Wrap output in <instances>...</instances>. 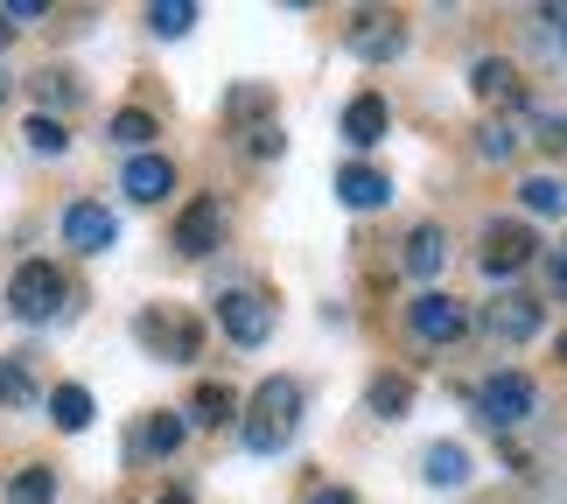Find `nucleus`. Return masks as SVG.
<instances>
[{"instance_id": "obj_16", "label": "nucleus", "mask_w": 567, "mask_h": 504, "mask_svg": "<svg viewBox=\"0 0 567 504\" xmlns=\"http://www.w3.org/2000/svg\"><path fill=\"white\" fill-rule=\"evenodd\" d=\"M470 84H476V99H491V105H518V99H526V84H518V71L505 56H484L470 71Z\"/></svg>"}, {"instance_id": "obj_25", "label": "nucleus", "mask_w": 567, "mask_h": 504, "mask_svg": "<svg viewBox=\"0 0 567 504\" xmlns=\"http://www.w3.org/2000/svg\"><path fill=\"white\" fill-rule=\"evenodd\" d=\"M29 92H35L42 105H78V99H84V84H78L71 71H35V78H29Z\"/></svg>"}, {"instance_id": "obj_11", "label": "nucleus", "mask_w": 567, "mask_h": 504, "mask_svg": "<svg viewBox=\"0 0 567 504\" xmlns=\"http://www.w3.org/2000/svg\"><path fill=\"white\" fill-rule=\"evenodd\" d=\"M385 126H392V105L379 92H358L351 105H343V141H351V147H379Z\"/></svg>"}, {"instance_id": "obj_27", "label": "nucleus", "mask_w": 567, "mask_h": 504, "mask_svg": "<svg viewBox=\"0 0 567 504\" xmlns=\"http://www.w3.org/2000/svg\"><path fill=\"white\" fill-rule=\"evenodd\" d=\"M21 134H29L35 155H63V147H71V134H63L56 113H29V126H21Z\"/></svg>"}, {"instance_id": "obj_10", "label": "nucleus", "mask_w": 567, "mask_h": 504, "mask_svg": "<svg viewBox=\"0 0 567 504\" xmlns=\"http://www.w3.org/2000/svg\"><path fill=\"white\" fill-rule=\"evenodd\" d=\"M63 238H71L78 253H105L120 238V225H113V210L105 204H92V196H78L71 210H63Z\"/></svg>"}, {"instance_id": "obj_31", "label": "nucleus", "mask_w": 567, "mask_h": 504, "mask_svg": "<svg viewBox=\"0 0 567 504\" xmlns=\"http://www.w3.org/2000/svg\"><path fill=\"white\" fill-rule=\"evenodd\" d=\"M539 29H547V42L567 50V8H539Z\"/></svg>"}, {"instance_id": "obj_3", "label": "nucleus", "mask_w": 567, "mask_h": 504, "mask_svg": "<svg viewBox=\"0 0 567 504\" xmlns=\"http://www.w3.org/2000/svg\"><path fill=\"white\" fill-rule=\"evenodd\" d=\"M63 301H71V288H63V274L50 267V259H21L14 280H8V309L21 322H56Z\"/></svg>"}, {"instance_id": "obj_29", "label": "nucleus", "mask_w": 567, "mask_h": 504, "mask_svg": "<svg viewBox=\"0 0 567 504\" xmlns=\"http://www.w3.org/2000/svg\"><path fill=\"white\" fill-rule=\"evenodd\" d=\"M476 147H484V162H512V147H518V134H512L505 120H497V126H484V141H476Z\"/></svg>"}, {"instance_id": "obj_35", "label": "nucleus", "mask_w": 567, "mask_h": 504, "mask_svg": "<svg viewBox=\"0 0 567 504\" xmlns=\"http://www.w3.org/2000/svg\"><path fill=\"white\" fill-rule=\"evenodd\" d=\"M155 504H196V497H189V491H162Z\"/></svg>"}, {"instance_id": "obj_21", "label": "nucleus", "mask_w": 567, "mask_h": 504, "mask_svg": "<svg viewBox=\"0 0 567 504\" xmlns=\"http://www.w3.org/2000/svg\"><path fill=\"white\" fill-rule=\"evenodd\" d=\"M231 413H238V392H231V385H196V400H189L183 421H196V428H225Z\"/></svg>"}, {"instance_id": "obj_19", "label": "nucleus", "mask_w": 567, "mask_h": 504, "mask_svg": "<svg viewBox=\"0 0 567 504\" xmlns=\"http://www.w3.org/2000/svg\"><path fill=\"white\" fill-rule=\"evenodd\" d=\"M92 392H84V385H56L50 392V421L63 428V434H84V428H92Z\"/></svg>"}, {"instance_id": "obj_20", "label": "nucleus", "mask_w": 567, "mask_h": 504, "mask_svg": "<svg viewBox=\"0 0 567 504\" xmlns=\"http://www.w3.org/2000/svg\"><path fill=\"white\" fill-rule=\"evenodd\" d=\"M518 204L533 217H567V183L560 175H526V183H518Z\"/></svg>"}, {"instance_id": "obj_36", "label": "nucleus", "mask_w": 567, "mask_h": 504, "mask_svg": "<svg viewBox=\"0 0 567 504\" xmlns=\"http://www.w3.org/2000/svg\"><path fill=\"white\" fill-rule=\"evenodd\" d=\"M554 358H560V364H567V330H560V343H554Z\"/></svg>"}, {"instance_id": "obj_7", "label": "nucleus", "mask_w": 567, "mask_h": 504, "mask_svg": "<svg viewBox=\"0 0 567 504\" xmlns=\"http://www.w3.org/2000/svg\"><path fill=\"white\" fill-rule=\"evenodd\" d=\"M406 322H413V337H421V343H455V337L470 330V309H463V301H455V295L427 288V295H413Z\"/></svg>"}, {"instance_id": "obj_15", "label": "nucleus", "mask_w": 567, "mask_h": 504, "mask_svg": "<svg viewBox=\"0 0 567 504\" xmlns=\"http://www.w3.org/2000/svg\"><path fill=\"white\" fill-rule=\"evenodd\" d=\"M442 267H449V232L442 225H413L406 232V274L413 280H434Z\"/></svg>"}, {"instance_id": "obj_30", "label": "nucleus", "mask_w": 567, "mask_h": 504, "mask_svg": "<svg viewBox=\"0 0 567 504\" xmlns=\"http://www.w3.org/2000/svg\"><path fill=\"white\" fill-rule=\"evenodd\" d=\"M50 8H42V0H8V8H0V21H8V29H29V21H42Z\"/></svg>"}, {"instance_id": "obj_32", "label": "nucleus", "mask_w": 567, "mask_h": 504, "mask_svg": "<svg viewBox=\"0 0 567 504\" xmlns=\"http://www.w3.org/2000/svg\"><path fill=\"white\" fill-rule=\"evenodd\" d=\"M246 147H252L259 162H267V155H280V126H259V134H246Z\"/></svg>"}, {"instance_id": "obj_13", "label": "nucleus", "mask_w": 567, "mask_h": 504, "mask_svg": "<svg viewBox=\"0 0 567 504\" xmlns=\"http://www.w3.org/2000/svg\"><path fill=\"white\" fill-rule=\"evenodd\" d=\"M351 50H358L364 63H385V56H400V50H406V29H400L392 14H358Z\"/></svg>"}, {"instance_id": "obj_37", "label": "nucleus", "mask_w": 567, "mask_h": 504, "mask_svg": "<svg viewBox=\"0 0 567 504\" xmlns=\"http://www.w3.org/2000/svg\"><path fill=\"white\" fill-rule=\"evenodd\" d=\"M0 42H8V21H0Z\"/></svg>"}, {"instance_id": "obj_33", "label": "nucleus", "mask_w": 567, "mask_h": 504, "mask_svg": "<svg viewBox=\"0 0 567 504\" xmlns=\"http://www.w3.org/2000/svg\"><path fill=\"white\" fill-rule=\"evenodd\" d=\"M547 267H554V288H560V295H567V238H560V246H554V253H547Z\"/></svg>"}, {"instance_id": "obj_26", "label": "nucleus", "mask_w": 567, "mask_h": 504, "mask_svg": "<svg viewBox=\"0 0 567 504\" xmlns=\"http://www.w3.org/2000/svg\"><path fill=\"white\" fill-rule=\"evenodd\" d=\"M35 400V371L21 358H0V407H29Z\"/></svg>"}, {"instance_id": "obj_28", "label": "nucleus", "mask_w": 567, "mask_h": 504, "mask_svg": "<svg viewBox=\"0 0 567 504\" xmlns=\"http://www.w3.org/2000/svg\"><path fill=\"white\" fill-rule=\"evenodd\" d=\"M113 141H120V147H147V141H155V113H141V105L113 113Z\"/></svg>"}, {"instance_id": "obj_18", "label": "nucleus", "mask_w": 567, "mask_h": 504, "mask_svg": "<svg viewBox=\"0 0 567 504\" xmlns=\"http://www.w3.org/2000/svg\"><path fill=\"white\" fill-rule=\"evenodd\" d=\"M406 407H413V379H400V371H379L364 385V413H379V421H400Z\"/></svg>"}, {"instance_id": "obj_8", "label": "nucleus", "mask_w": 567, "mask_h": 504, "mask_svg": "<svg viewBox=\"0 0 567 504\" xmlns=\"http://www.w3.org/2000/svg\"><path fill=\"white\" fill-rule=\"evenodd\" d=\"M539 322H547V301H533V295H497L491 309H484V330L497 343H533Z\"/></svg>"}, {"instance_id": "obj_9", "label": "nucleus", "mask_w": 567, "mask_h": 504, "mask_svg": "<svg viewBox=\"0 0 567 504\" xmlns=\"http://www.w3.org/2000/svg\"><path fill=\"white\" fill-rule=\"evenodd\" d=\"M217 238H225V204H217V196H196V204L176 217V253L204 259V253H217Z\"/></svg>"}, {"instance_id": "obj_34", "label": "nucleus", "mask_w": 567, "mask_h": 504, "mask_svg": "<svg viewBox=\"0 0 567 504\" xmlns=\"http://www.w3.org/2000/svg\"><path fill=\"white\" fill-rule=\"evenodd\" d=\"M316 504H358V491H343V484H330V491H316Z\"/></svg>"}, {"instance_id": "obj_6", "label": "nucleus", "mask_w": 567, "mask_h": 504, "mask_svg": "<svg viewBox=\"0 0 567 504\" xmlns=\"http://www.w3.org/2000/svg\"><path fill=\"white\" fill-rule=\"evenodd\" d=\"M533 253H539V238H533V225H518V217H505V225H491L484 232V274L491 280H512L518 267H533Z\"/></svg>"}, {"instance_id": "obj_2", "label": "nucleus", "mask_w": 567, "mask_h": 504, "mask_svg": "<svg viewBox=\"0 0 567 504\" xmlns=\"http://www.w3.org/2000/svg\"><path fill=\"white\" fill-rule=\"evenodd\" d=\"M134 337L155 350L162 364H189L196 350H204V322H196L189 309H168V301H162V309H141L134 316Z\"/></svg>"}, {"instance_id": "obj_14", "label": "nucleus", "mask_w": 567, "mask_h": 504, "mask_svg": "<svg viewBox=\"0 0 567 504\" xmlns=\"http://www.w3.org/2000/svg\"><path fill=\"white\" fill-rule=\"evenodd\" d=\"M337 196H343V210H385L392 204V183H385V168L351 162V168L337 175Z\"/></svg>"}, {"instance_id": "obj_38", "label": "nucleus", "mask_w": 567, "mask_h": 504, "mask_svg": "<svg viewBox=\"0 0 567 504\" xmlns=\"http://www.w3.org/2000/svg\"><path fill=\"white\" fill-rule=\"evenodd\" d=\"M0 99H8V78H0Z\"/></svg>"}, {"instance_id": "obj_12", "label": "nucleus", "mask_w": 567, "mask_h": 504, "mask_svg": "<svg viewBox=\"0 0 567 504\" xmlns=\"http://www.w3.org/2000/svg\"><path fill=\"white\" fill-rule=\"evenodd\" d=\"M120 189L134 196V204H162V196L176 189V168H168V155H134L120 175Z\"/></svg>"}, {"instance_id": "obj_17", "label": "nucleus", "mask_w": 567, "mask_h": 504, "mask_svg": "<svg viewBox=\"0 0 567 504\" xmlns=\"http://www.w3.org/2000/svg\"><path fill=\"white\" fill-rule=\"evenodd\" d=\"M421 476H427L434 491H455V484L470 476V449H463V442H434V449L421 455Z\"/></svg>"}, {"instance_id": "obj_23", "label": "nucleus", "mask_w": 567, "mask_h": 504, "mask_svg": "<svg viewBox=\"0 0 567 504\" xmlns=\"http://www.w3.org/2000/svg\"><path fill=\"white\" fill-rule=\"evenodd\" d=\"M183 434H189L183 413H155V421L141 428V455H176V449H183Z\"/></svg>"}, {"instance_id": "obj_4", "label": "nucleus", "mask_w": 567, "mask_h": 504, "mask_svg": "<svg viewBox=\"0 0 567 504\" xmlns=\"http://www.w3.org/2000/svg\"><path fill=\"white\" fill-rule=\"evenodd\" d=\"M539 407V385L526 379V371H491L484 385H476V413H484V428H518L526 421V413Z\"/></svg>"}, {"instance_id": "obj_1", "label": "nucleus", "mask_w": 567, "mask_h": 504, "mask_svg": "<svg viewBox=\"0 0 567 504\" xmlns=\"http://www.w3.org/2000/svg\"><path fill=\"white\" fill-rule=\"evenodd\" d=\"M295 428H301V385L280 371V379H267L252 392V407H246V449L252 455H280L295 442Z\"/></svg>"}, {"instance_id": "obj_24", "label": "nucleus", "mask_w": 567, "mask_h": 504, "mask_svg": "<svg viewBox=\"0 0 567 504\" xmlns=\"http://www.w3.org/2000/svg\"><path fill=\"white\" fill-rule=\"evenodd\" d=\"M147 29L168 35V42L189 35V29H196V0H155V8H147Z\"/></svg>"}, {"instance_id": "obj_22", "label": "nucleus", "mask_w": 567, "mask_h": 504, "mask_svg": "<svg viewBox=\"0 0 567 504\" xmlns=\"http://www.w3.org/2000/svg\"><path fill=\"white\" fill-rule=\"evenodd\" d=\"M8 504H56V470H50V463H29V470H14Z\"/></svg>"}, {"instance_id": "obj_5", "label": "nucleus", "mask_w": 567, "mask_h": 504, "mask_svg": "<svg viewBox=\"0 0 567 504\" xmlns=\"http://www.w3.org/2000/svg\"><path fill=\"white\" fill-rule=\"evenodd\" d=\"M217 322H225V337L238 350H252V343L274 337V301L259 288H231V295H217Z\"/></svg>"}]
</instances>
